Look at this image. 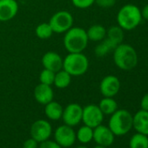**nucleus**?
I'll use <instances>...</instances> for the list:
<instances>
[{
	"mask_svg": "<svg viewBox=\"0 0 148 148\" xmlns=\"http://www.w3.org/2000/svg\"><path fill=\"white\" fill-rule=\"evenodd\" d=\"M98 106L104 115H112L119 109L117 101L109 97H104Z\"/></svg>",
	"mask_w": 148,
	"mask_h": 148,
	"instance_id": "nucleus-21",
	"label": "nucleus"
},
{
	"mask_svg": "<svg viewBox=\"0 0 148 148\" xmlns=\"http://www.w3.org/2000/svg\"><path fill=\"white\" fill-rule=\"evenodd\" d=\"M140 107L142 110L148 112V92L145 93L140 100Z\"/></svg>",
	"mask_w": 148,
	"mask_h": 148,
	"instance_id": "nucleus-31",
	"label": "nucleus"
},
{
	"mask_svg": "<svg viewBox=\"0 0 148 148\" xmlns=\"http://www.w3.org/2000/svg\"><path fill=\"white\" fill-rule=\"evenodd\" d=\"M88 39L93 42H100L106 38V29L101 25H92L86 31Z\"/></svg>",
	"mask_w": 148,
	"mask_h": 148,
	"instance_id": "nucleus-18",
	"label": "nucleus"
},
{
	"mask_svg": "<svg viewBox=\"0 0 148 148\" xmlns=\"http://www.w3.org/2000/svg\"><path fill=\"white\" fill-rule=\"evenodd\" d=\"M147 1H148V0H147Z\"/></svg>",
	"mask_w": 148,
	"mask_h": 148,
	"instance_id": "nucleus-35",
	"label": "nucleus"
},
{
	"mask_svg": "<svg viewBox=\"0 0 148 148\" xmlns=\"http://www.w3.org/2000/svg\"><path fill=\"white\" fill-rule=\"evenodd\" d=\"M18 4L16 0H0V21L7 22L16 17Z\"/></svg>",
	"mask_w": 148,
	"mask_h": 148,
	"instance_id": "nucleus-13",
	"label": "nucleus"
},
{
	"mask_svg": "<svg viewBox=\"0 0 148 148\" xmlns=\"http://www.w3.org/2000/svg\"><path fill=\"white\" fill-rule=\"evenodd\" d=\"M42 65L45 69L57 72L63 69V58L55 51H47L42 57Z\"/></svg>",
	"mask_w": 148,
	"mask_h": 148,
	"instance_id": "nucleus-14",
	"label": "nucleus"
},
{
	"mask_svg": "<svg viewBox=\"0 0 148 148\" xmlns=\"http://www.w3.org/2000/svg\"><path fill=\"white\" fill-rule=\"evenodd\" d=\"M38 142L36 141L34 138H30L26 139L23 144V148H38Z\"/></svg>",
	"mask_w": 148,
	"mask_h": 148,
	"instance_id": "nucleus-30",
	"label": "nucleus"
},
{
	"mask_svg": "<svg viewBox=\"0 0 148 148\" xmlns=\"http://www.w3.org/2000/svg\"><path fill=\"white\" fill-rule=\"evenodd\" d=\"M38 148H62L55 140L47 139L38 144Z\"/></svg>",
	"mask_w": 148,
	"mask_h": 148,
	"instance_id": "nucleus-29",
	"label": "nucleus"
},
{
	"mask_svg": "<svg viewBox=\"0 0 148 148\" xmlns=\"http://www.w3.org/2000/svg\"><path fill=\"white\" fill-rule=\"evenodd\" d=\"M104 114L98 105L90 104L83 107L82 122L84 125L95 128L101 125L104 120Z\"/></svg>",
	"mask_w": 148,
	"mask_h": 148,
	"instance_id": "nucleus-7",
	"label": "nucleus"
},
{
	"mask_svg": "<svg viewBox=\"0 0 148 148\" xmlns=\"http://www.w3.org/2000/svg\"><path fill=\"white\" fill-rule=\"evenodd\" d=\"M132 128L137 132L148 136V112L145 110L138 111L132 115Z\"/></svg>",
	"mask_w": 148,
	"mask_h": 148,
	"instance_id": "nucleus-16",
	"label": "nucleus"
},
{
	"mask_svg": "<svg viewBox=\"0 0 148 148\" xmlns=\"http://www.w3.org/2000/svg\"><path fill=\"white\" fill-rule=\"evenodd\" d=\"M83 107L77 103L67 105L63 111L62 119L64 123L71 127L78 125L82 121Z\"/></svg>",
	"mask_w": 148,
	"mask_h": 148,
	"instance_id": "nucleus-9",
	"label": "nucleus"
},
{
	"mask_svg": "<svg viewBox=\"0 0 148 148\" xmlns=\"http://www.w3.org/2000/svg\"><path fill=\"white\" fill-rule=\"evenodd\" d=\"M130 148H148V136L142 133H135L129 141Z\"/></svg>",
	"mask_w": 148,
	"mask_h": 148,
	"instance_id": "nucleus-24",
	"label": "nucleus"
},
{
	"mask_svg": "<svg viewBox=\"0 0 148 148\" xmlns=\"http://www.w3.org/2000/svg\"><path fill=\"white\" fill-rule=\"evenodd\" d=\"M63 69L71 77L82 76L89 69V59L83 52H70L63 59Z\"/></svg>",
	"mask_w": 148,
	"mask_h": 148,
	"instance_id": "nucleus-4",
	"label": "nucleus"
},
{
	"mask_svg": "<svg viewBox=\"0 0 148 148\" xmlns=\"http://www.w3.org/2000/svg\"><path fill=\"white\" fill-rule=\"evenodd\" d=\"M72 5L78 9H87L95 4V0H71Z\"/></svg>",
	"mask_w": 148,
	"mask_h": 148,
	"instance_id": "nucleus-27",
	"label": "nucleus"
},
{
	"mask_svg": "<svg viewBox=\"0 0 148 148\" xmlns=\"http://www.w3.org/2000/svg\"><path fill=\"white\" fill-rule=\"evenodd\" d=\"M113 62L115 65L122 71H131L134 69L138 62L136 50L128 44L121 43L113 50Z\"/></svg>",
	"mask_w": 148,
	"mask_h": 148,
	"instance_id": "nucleus-1",
	"label": "nucleus"
},
{
	"mask_svg": "<svg viewBox=\"0 0 148 148\" xmlns=\"http://www.w3.org/2000/svg\"><path fill=\"white\" fill-rule=\"evenodd\" d=\"M76 138L82 144H88L93 139V128L84 125L76 132Z\"/></svg>",
	"mask_w": 148,
	"mask_h": 148,
	"instance_id": "nucleus-23",
	"label": "nucleus"
},
{
	"mask_svg": "<svg viewBox=\"0 0 148 148\" xmlns=\"http://www.w3.org/2000/svg\"><path fill=\"white\" fill-rule=\"evenodd\" d=\"M115 135L108 126L99 125L93 128V139L97 145L108 147L114 142Z\"/></svg>",
	"mask_w": 148,
	"mask_h": 148,
	"instance_id": "nucleus-12",
	"label": "nucleus"
},
{
	"mask_svg": "<svg viewBox=\"0 0 148 148\" xmlns=\"http://www.w3.org/2000/svg\"><path fill=\"white\" fill-rule=\"evenodd\" d=\"M124 36V30L119 25H112L106 30V38L113 42L116 45L123 43Z\"/></svg>",
	"mask_w": 148,
	"mask_h": 148,
	"instance_id": "nucleus-22",
	"label": "nucleus"
},
{
	"mask_svg": "<svg viewBox=\"0 0 148 148\" xmlns=\"http://www.w3.org/2000/svg\"><path fill=\"white\" fill-rule=\"evenodd\" d=\"M31 136L38 143L50 138L52 133V127L49 121L45 119H38L31 126Z\"/></svg>",
	"mask_w": 148,
	"mask_h": 148,
	"instance_id": "nucleus-10",
	"label": "nucleus"
},
{
	"mask_svg": "<svg viewBox=\"0 0 148 148\" xmlns=\"http://www.w3.org/2000/svg\"><path fill=\"white\" fill-rule=\"evenodd\" d=\"M33 95H34V99L38 103L45 106L53 100L54 92L51 88V86L39 83L35 87Z\"/></svg>",
	"mask_w": 148,
	"mask_h": 148,
	"instance_id": "nucleus-15",
	"label": "nucleus"
},
{
	"mask_svg": "<svg viewBox=\"0 0 148 148\" xmlns=\"http://www.w3.org/2000/svg\"><path fill=\"white\" fill-rule=\"evenodd\" d=\"M35 33L40 39H48L52 36L54 32L49 23H42L36 27Z\"/></svg>",
	"mask_w": 148,
	"mask_h": 148,
	"instance_id": "nucleus-25",
	"label": "nucleus"
},
{
	"mask_svg": "<svg viewBox=\"0 0 148 148\" xmlns=\"http://www.w3.org/2000/svg\"><path fill=\"white\" fill-rule=\"evenodd\" d=\"M94 148H107V147H106V146H102V145H97Z\"/></svg>",
	"mask_w": 148,
	"mask_h": 148,
	"instance_id": "nucleus-33",
	"label": "nucleus"
},
{
	"mask_svg": "<svg viewBox=\"0 0 148 148\" xmlns=\"http://www.w3.org/2000/svg\"><path fill=\"white\" fill-rule=\"evenodd\" d=\"M71 82V76L64 69L55 72L53 85L58 89H64L70 86Z\"/></svg>",
	"mask_w": 148,
	"mask_h": 148,
	"instance_id": "nucleus-19",
	"label": "nucleus"
},
{
	"mask_svg": "<svg viewBox=\"0 0 148 148\" xmlns=\"http://www.w3.org/2000/svg\"><path fill=\"white\" fill-rule=\"evenodd\" d=\"M116 46L117 45L113 42H112L110 39L106 38L105 39L100 41L99 44H98L97 46L95 47V50H94L95 55L99 58H103L106 56L108 53L113 51Z\"/></svg>",
	"mask_w": 148,
	"mask_h": 148,
	"instance_id": "nucleus-20",
	"label": "nucleus"
},
{
	"mask_svg": "<svg viewBox=\"0 0 148 148\" xmlns=\"http://www.w3.org/2000/svg\"><path fill=\"white\" fill-rule=\"evenodd\" d=\"M64 46L70 52H83L88 45L86 31L81 27H71L64 36Z\"/></svg>",
	"mask_w": 148,
	"mask_h": 148,
	"instance_id": "nucleus-2",
	"label": "nucleus"
},
{
	"mask_svg": "<svg viewBox=\"0 0 148 148\" xmlns=\"http://www.w3.org/2000/svg\"><path fill=\"white\" fill-rule=\"evenodd\" d=\"M77 148H88V147H86V146H85V145H80V146H78Z\"/></svg>",
	"mask_w": 148,
	"mask_h": 148,
	"instance_id": "nucleus-34",
	"label": "nucleus"
},
{
	"mask_svg": "<svg viewBox=\"0 0 148 148\" xmlns=\"http://www.w3.org/2000/svg\"><path fill=\"white\" fill-rule=\"evenodd\" d=\"M54 78H55L54 71L44 68V70H42V71L39 74V82L41 84L52 86L54 82Z\"/></svg>",
	"mask_w": 148,
	"mask_h": 148,
	"instance_id": "nucleus-26",
	"label": "nucleus"
},
{
	"mask_svg": "<svg viewBox=\"0 0 148 148\" xmlns=\"http://www.w3.org/2000/svg\"><path fill=\"white\" fill-rule=\"evenodd\" d=\"M73 17L67 11H59L54 13L48 22L54 33H64L73 25Z\"/></svg>",
	"mask_w": 148,
	"mask_h": 148,
	"instance_id": "nucleus-6",
	"label": "nucleus"
},
{
	"mask_svg": "<svg viewBox=\"0 0 148 148\" xmlns=\"http://www.w3.org/2000/svg\"><path fill=\"white\" fill-rule=\"evenodd\" d=\"M64 108L63 106L56 101H51L45 105V114L50 120H58L62 118Z\"/></svg>",
	"mask_w": 148,
	"mask_h": 148,
	"instance_id": "nucleus-17",
	"label": "nucleus"
},
{
	"mask_svg": "<svg viewBox=\"0 0 148 148\" xmlns=\"http://www.w3.org/2000/svg\"><path fill=\"white\" fill-rule=\"evenodd\" d=\"M120 80L115 75H107L104 77L99 85L100 93L104 97L113 98L120 90Z\"/></svg>",
	"mask_w": 148,
	"mask_h": 148,
	"instance_id": "nucleus-11",
	"label": "nucleus"
},
{
	"mask_svg": "<svg viewBox=\"0 0 148 148\" xmlns=\"http://www.w3.org/2000/svg\"><path fill=\"white\" fill-rule=\"evenodd\" d=\"M54 140L61 147H70L77 140L76 132L71 126L64 124L55 130Z\"/></svg>",
	"mask_w": 148,
	"mask_h": 148,
	"instance_id": "nucleus-8",
	"label": "nucleus"
},
{
	"mask_svg": "<svg viewBox=\"0 0 148 148\" xmlns=\"http://www.w3.org/2000/svg\"><path fill=\"white\" fill-rule=\"evenodd\" d=\"M108 127L115 136H123L132 128V115L125 109H118L111 115Z\"/></svg>",
	"mask_w": 148,
	"mask_h": 148,
	"instance_id": "nucleus-5",
	"label": "nucleus"
},
{
	"mask_svg": "<svg viewBox=\"0 0 148 148\" xmlns=\"http://www.w3.org/2000/svg\"><path fill=\"white\" fill-rule=\"evenodd\" d=\"M140 9L132 4L123 5L117 14L118 25L124 31H132L137 28L142 20Z\"/></svg>",
	"mask_w": 148,
	"mask_h": 148,
	"instance_id": "nucleus-3",
	"label": "nucleus"
},
{
	"mask_svg": "<svg viewBox=\"0 0 148 148\" xmlns=\"http://www.w3.org/2000/svg\"><path fill=\"white\" fill-rule=\"evenodd\" d=\"M140 12H141L142 18H144V19H145V20L148 21V4L145 5L140 10Z\"/></svg>",
	"mask_w": 148,
	"mask_h": 148,
	"instance_id": "nucleus-32",
	"label": "nucleus"
},
{
	"mask_svg": "<svg viewBox=\"0 0 148 148\" xmlns=\"http://www.w3.org/2000/svg\"><path fill=\"white\" fill-rule=\"evenodd\" d=\"M95 4L100 8L108 9L116 4V0H95Z\"/></svg>",
	"mask_w": 148,
	"mask_h": 148,
	"instance_id": "nucleus-28",
	"label": "nucleus"
}]
</instances>
